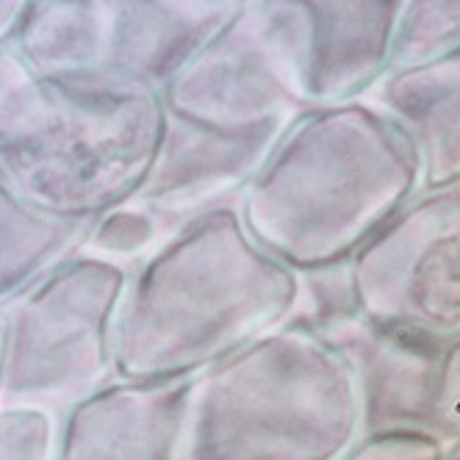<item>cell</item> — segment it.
Instances as JSON below:
<instances>
[{"instance_id": "cell-1", "label": "cell", "mask_w": 460, "mask_h": 460, "mask_svg": "<svg viewBox=\"0 0 460 460\" xmlns=\"http://www.w3.org/2000/svg\"><path fill=\"white\" fill-rule=\"evenodd\" d=\"M297 294V272L252 242L239 211L217 206L181 225L128 280L114 319V377L200 375L286 324Z\"/></svg>"}, {"instance_id": "cell-2", "label": "cell", "mask_w": 460, "mask_h": 460, "mask_svg": "<svg viewBox=\"0 0 460 460\" xmlns=\"http://www.w3.org/2000/svg\"><path fill=\"white\" fill-rule=\"evenodd\" d=\"M419 189L402 128L369 103L311 109L250 181L242 225L294 272L352 261Z\"/></svg>"}, {"instance_id": "cell-3", "label": "cell", "mask_w": 460, "mask_h": 460, "mask_svg": "<svg viewBox=\"0 0 460 460\" xmlns=\"http://www.w3.org/2000/svg\"><path fill=\"white\" fill-rule=\"evenodd\" d=\"M358 438L347 358L288 319L191 377L178 460H341Z\"/></svg>"}, {"instance_id": "cell-4", "label": "cell", "mask_w": 460, "mask_h": 460, "mask_svg": "<svg viewBox=\"0 0 460 460\" xmlns=\"http://www.w3.org/2000/svg\"><path fill=\"white\" fill-rule=\"evenodd\" d=\"M50 84V106L0 153V183L56 219L92 225L142 189L167 125L161 92L117 73Z\"/></svg>"}, {"instance_id": "cell-5", "label": "cell", "mask_w": 460, "mask_h": 460, "mask_svg": "<svg viewBox=\"0 0 460 460\" xmlns=\"http://www.w3.org/2000/svg\"><path fill=\"white\" fill-rule=\"evenodd\" d=\"M128 272L73 252L0 314V411L67 416L114 380V319Z\"/></svg>"}, {"instance_id": "cell-6", "label": "cell", "mask_w": 460, "mask_h": 460, "mask_svg": "<svg viewBox=\"0 0 460 460\" xmlns=\"http://www.w3.org/2000/svg\"><path fill=\"white\" fill-rule=\"evenodd\" d=\"M170 117L230 137H283L303 97L294 4H242L236 17L161 89Z\"/></svg>"}, {"instance_id": "cell-7", "label": "cell", "mask_w": 460, "mask_h": 460, "mask_svg": "<svg viewBox=\"0 0 460 460\" xmlns=\"http://www.w3.org/2000/svg\"><path fill=\"white\" fill-rule=\"evenodd\" d=\"M349 267L364 319L457 339L460 183L408 203Z\"/></svg>"}, {"instance_id": "cell-8", "label": "cell", "mask_w": 460, "mask_h": 460, "mask_svg": "<svg viewBox=\"0 0 460 460\" xmlns=\"http://www.w3.org/2000/svg\"><path fill=\"white\" fill-rule=\"evenodd\" d=\"M355 375L364 436H427L441 441L438 383L452 339L355 316L327 331Z\"/></svg>"}, {"instance_id": "cell-9", "label": "cell", "mask_w": 460, "mask_h": 460, "mask_svg": "<svg viewBox=\"0 0 460 460\" xmlns=\"http://www.w3.org/2000/svg\"><path fill=\"white\" fill-rule=\"evenodd\" d=\"M280 137H230L167 114L153 167L134 203L150 208L167 227H181L250 183Z\"/></svg>"}, {"instance_id": "cell-10", "label": "cell", "mask_w": 460, "mask_h": 460, "mask_svg": "<svg viewBox=\"0 0 460 460\" xmlns=\"http://www.w3.org/2000/svg\"><path fill=\"white\" fill-rule=\"evenodd\" d=\"M402 4H294L303 97L308 109L352 103L388 73Z\"/></svg>"}, {"instance_id": "cell-11", "label": "cell", "mask_w": 460, "mask_h": 460, "mask_svg": "<svg viewBox=\"0 0 460 460\" xmlns=\"http://www.w3.org/2000/svg\"><path fill=\"white\" fill-rule=\"evenodd\" d=\"M191 377L111 383L58 421L53 460H178Z\"/></svg>"}, {"instance_id": "cell-12", "label": "cell", "mask_w": 460, "mask_h": 460, "mask_svg": "<svg viewBox=\"0 0 460 460\" xmlns=\"http://www.w3.org/2000/svg\"><path fill=\"white\" fill-rule=\"evenodd\" d=\"M375 101L411 139L421 194L460 183V48L421 67L385 73Z\"/></svg>"}, {"instance_id": "cell-13", "label": "cell", "mask_w": 460, "mask_h": 460, "mask_svg": "<svg viewBox=\"0 0 460 460\" xmlns=\"http://www.w3.org/2000/svg\"><path fill=\"white\" fill-rule=\"evenodd\" d=\"M239 9L242 4H111L106 70L161 92Z\"/></svg>"}, {"instance_id": "cell-14", "label": "cell", "mask_w": 460, "mask_h": 460, "mask_svg": "<svg viewBox=\"0 0 460 460\" xmlns=\"http://www.w3.org/2000/svg\"><path fill=\"white\" fill-rule=\"evenodd\" d=\"M111 4H25L12 48L45 81L103 73Z\"/></svg>"}, {"instance_id": "cell-15", "label": "cell", "mask_w": 460, "mask_h": 460, "mask_svg": "<svg viewBox=\"0 0 460 460\" xmlns=\"http://www.w3.org/2000/svg\"><path fill=\"white\" fill-rule=\"evenodd\" d=\"M89 225L37 211L0 183V305L37 283L58 261L70 258Z\"/></svg>"}, {"instance_id": "cell-16", "label": "cell", "mask_w": 460, "mask_h": 460, "mask_svg": "<svg viewBox=\"0 0 460 460\" xmlns=\"http://www.w3.org/2000/svg\"><path fill=\"white\" fill-rule=\"evenodd\" d=\"M460 48V4H402L388 73L430 64Z\"/></svg>"}, {"instance_id": "cell-17", "label": "cell", "mask_w": 460, "mask_h": 460, "mask_svg": "<svg viewBox=\"0 0 460 460\" xmlns=\"http://www.w3.org/2000/svg\"><path fill=\"white\" fill-rule=\"evenodd\" d=\"M48 106L50 84L31 70L12 45H0V153L25 139Z\"/></svg>"}, {"instance_id": "cell-18", "label": "cell", "mask_w": 460, "mask_h": 460, "mask_svg": "<svg viewBox=\"0 0 460 460\" xmlns=\"http://www.w3.org/2000/svg\"><path fill=\"white\" fill-rule=\"evenodd\" d=\"M164 227L167 225L161 222V217L130 200L109 211L106 217L94 219L81 242V250H86V255L106 258L117 264V258H137L147 247H153L161 239Z\"/></svg>"}, {"instance_id": "cell-19", "label": "cell", "mask_w": 460, "mask_h": 460, "mask_svg": "<svg viewBox=\"0 0 460 460\" xmlns=\"http://www.w3.org/2000/svg\"><path fill=\"white\" fill-rule=\"evenodd\" d=\"M58 419L45 411H0V460H53Z\"/></svg>"}, {"instance_id": "cell-20", "label": "cell", "mask_w": 460, "mask_h": 460, "mask_svg": "<svg viewBox=\"0 0 460 460\" xmlns=\"http://www.w3.org/2000/svg\"><path fill=\"white\" fill-rule=\"evenodd\" d=\"M447 447L427 436H364L341 460H444Z\"/></svg>"}, {"instance_id": "cell-21", "label": "cell", "mask_w": 460, "mask_h": 460, "mask_svg": "<svg viewBox=\"0 0 460 460\" xmlns=\"http://www.w3.org/2000/svg\"><path fill=\"white\" fill-rule=\"evenodd\" d=\"M438 419H441V441L444 447L460 444V336L449 341L441 383H438Z\"/></svg>"}, {"instance_id": "cell-22", "label": "cell", "mask_w": 460, "mask_h": 460, "mask_svg": "<svg viewBox=\"0 0 460 460\" xmlns=\"http://www.w3.org/2000/svg\"><path fill=\"white\" fill-rule=\"evenodd\" d=\"M22 9H25V4H0V45L12 40Z\"/></svg>"}, {"instance_id": "cell-23", "label": "cell", "mask_w": 460, "mask_h": 460, "mask_svg": "<svg viewBox=\"0 0 460 460\" xmlns=\"http://www.w3.org/2000/svg\"><path fill=\"white\" fill-rule=\"evenodd\" d=\"M444 460H460V444L449 447V449H447V455H444Z\"/></svg>"}]
</instances>
